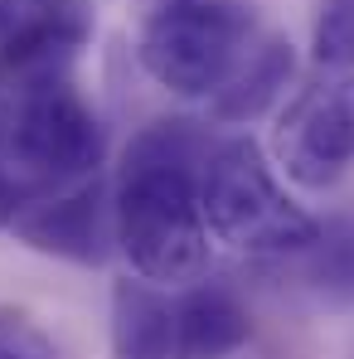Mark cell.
Returning <instances> with one entry per match:
<instances>
[{"instance_id": "11", "label": "cell", "mask_w": 354, "mask_h": 359, "mask_svg": "<svg viewBox=\"0 0 354 359\" xmlns=\"http://www.w3.org/2000/svg\"><path fill=\"white\" fill-rule=\"evenodd\" d=\"M306 252V282L311 292L330 306H350L354 301V219L330 224L325 233L315 229V238L301 248Z\"/></svg>"}, {"instance_id": "3", "label": "cell", "mask_w": 354, "mask_h": 359, "mask_svg": "<svg viewBox=\"0 0 354 359\" xmlns=\"http://www.w3.org/2000/svg\"><path fill=\"white\" fill-rule=\"evenodd\" d=\"M199 204L209 238L247 257H287L315 238V219L287 194L272 161L257 141L233 136L204 151L199 165Z\"/></svg>"}, {"instance_id": "12", "label": "cell", "mask_w": 354, "mask_h": 359, "mask_svg": "<svg viewBox=\"0 0 354 359\" xmlns=\"http://www.w3.org/2000/svg\"><path fill=\"white\" fill-rule=\"evenodd\" d=\"M311 54L320 68H354V0H320L315 29H311Z\"/></svg>"}, {"instance_id": "8", "label": "cell", "mask_w": 354, "mask_h": 359, "mask_svg": "<svg viewBox=\"0 0 354 359\" xmlns=\"http://www.w3.org/2000/svg\"><path fill=\"white\" fill-rule=\"evenodd\" d=\"M296 73V54L287 39L277 34H257L252 49L238 59V68L224 78L219 93H209V117L224 121V126H243V121H257L292 83Z\"/></svg>"}, {"instance_id": "10", "label": "cell", "mask_w": 354, "mask_h": 359, "mask_svg": "<svg viewBox=\"0 0 354 359\" xmlns=\"http://www.w3.org/2000/svg\"><path fill=\"white\" fill-rule=\"evenodd\" d=\"M112 359H175V301L146 277L112 287Z\"/></svg>"}, {"instance_id": "13", "label": "cell", "mask_w": 354, "mask_h": 359, "mask_svg": "<svg viewBox=\"0 0 354 359\" xmlns=\"http://www.w3.org/2000/svg\"><path fill=\"white\" fill-rule=\"evenodd\" d=\"M0 359H59V350L25 311H0Z\"/></svg>"}, {"instance_id": "9", "label": "cell", "mask_w": 354, "mask_h": 359, "mask_svg": "<svg viewBox=\"0 0 354 359\" xmlns=\"http://www.w3.org/2000/svg\"><path fill=\"white\" fill-rule=\"evenodd\" d=\"M252 340V320L229 287H194L175 301V359H233Z\"/></svg>"}, {"instance_id": "5", "label": "cell", "mask_w": 354, "mask_h": 359, "mask_svg": "<svg viewBox=\"0 0 354 359\" xmlns=\"http://www.w3.org/2000/svg\"><path fill=\"white\" fill-rule=\"evenodd\" d=\"M277 165L306 184L330 189L354 170V68L301 88L277 121Z\"/></svg>"}, {"instance_id": "7", "label": "cell", "mask_w": 354, "mask_h": 359, "mask_svg": "<svg viewBox=\"0 0 354 359\" xmlns=\"http://www.w3.org/2000/svg\"><path fill=\"white\" fill-rule=\"evenodd\" d=\"M93 34L83 0H0V73L29 78L78 59Z\"/></svg>"}, {"instance_id": "2", "label": "cell", "mask_w": 354, "mask_h": 359, "mask_svg": "<svg viewBox=\"0 0 354 359\" xmlns=\"http://www.w3.org/2000/svg\"><path fill=\"white\" fill-rule=\"evenodd\" d=\"M102 156L107 131L88 97L73 88L68 68L0 78V161L25 199L97 175Z\"/></svg>"}, {"instance_id": "1", "label": "cell", "mask_w": 354, "mask_h": 359, "mask_svg": "<svg viewBox=\"0 0 354 359\" xmlns=\"http://www.w3.org/2000/svg\"><path fill=\"white\" fill-rule=\"evenodd\" d=\"M204 131L194 121H151L131 136L112 189V229L131 272L179 287L209 267V224L199 204Z\"/></svg>"}, {"instance_id": "6", "label": "cell", "mask_w": 354, "mask_h": 359, "mask_svg": "<svg viewBox=\"0 0 354 359\" xmlns=\"http://www.w3.org/2000/svg\"><path fill=\"white\" fill-rule=\"evenodd\" d=\"M10 229H15V238L29 243L34 252H49V257L78 262V267H102L107 252H112V243H117L112 199H107V189H102L97 175L29 199L15 214Z\"/></svg>"}, {"instance_id": "4", "label": "cell", "mask_w": 354, "mask_h": 359, "mask_svg": "<svg viewBox=\"0 0 354 359\" xmlns=\"http://www.w3.org/2000/svg\"><path fill=\"white\" fill-rule=\"evenodd\" d=\"M257 39V0H146L141 68L175 97H209Z\"/></svg>"}]
</instances>
